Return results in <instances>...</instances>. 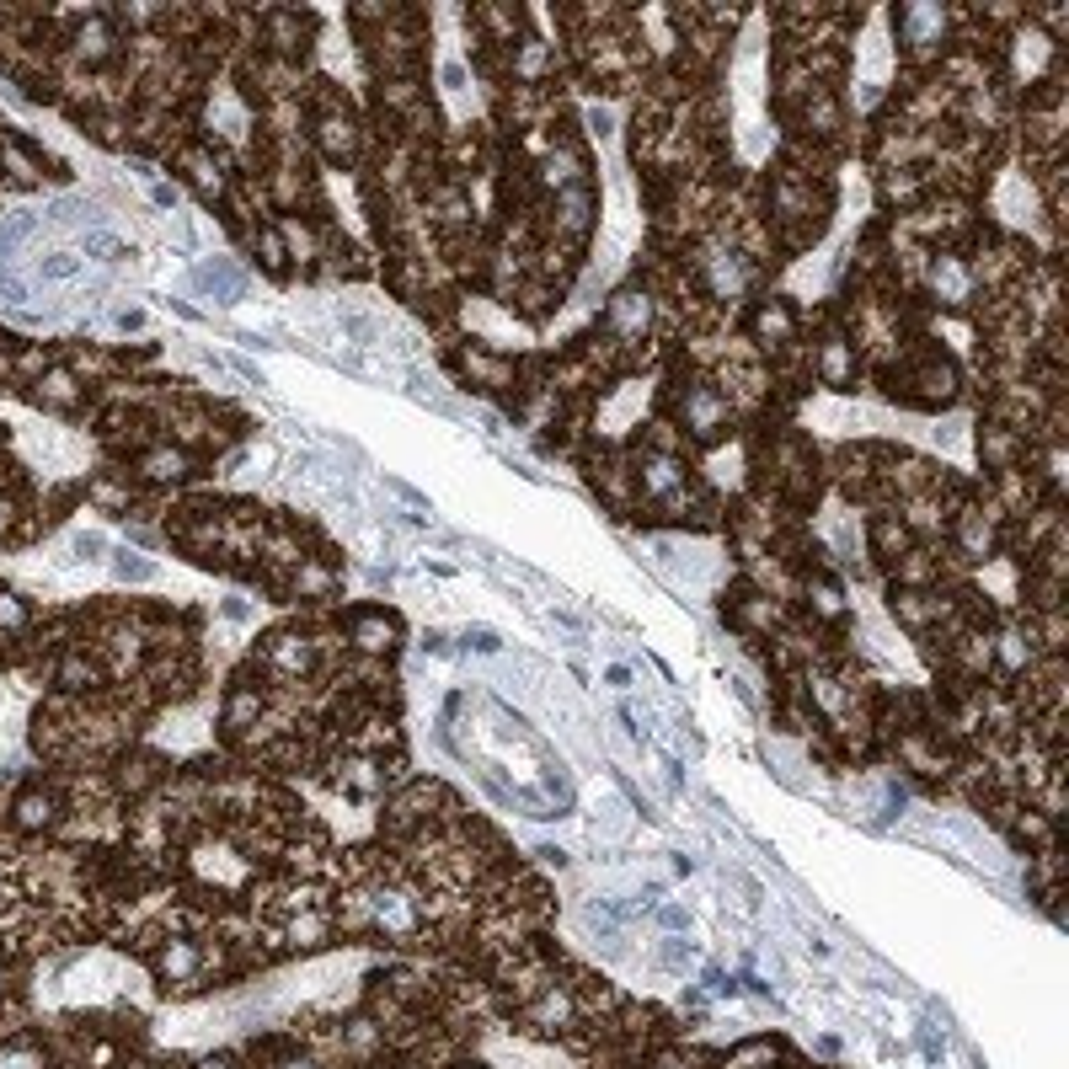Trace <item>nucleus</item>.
<instances>
[{
    "label": "nucleus",
    "instance_id": "1",
    "mask_svg": "<svg viewBox=\"0 0 1069 1069\" xmlns=\"http://www.w3.org/2000/svg\"><path fill=\"white\" fill-rule=\"evenodd\" d=\"M882 391H888L893 401H904V407H952L957 401V391H963V375H957V364H952V353L947 348H936V343H925V348H914L909 359H898V364H888L882 369Z\"/></svg>",
    "mask_w": 1069,
    "mask_h": 1069
},
{
    "label": "nucleus",
    "instance_id": "2",
    "mask_svg": "<svg viewBox=\"0 0 1069 1069\" xmlns=\"http://www.w3.org/2000/svg\"><path fill=\"white\" fill-rule=\"evenodd\" d=\"M952 27H957V11L931 6V0L893 6V38H898V54H904L909 70L941 65V54L952 49Z\"/></svg>",
    "mask_w": 1069,
    "mask_h": 1069
},
{
    "label": "nucleus",
    "instance_id": "3",
    "mask_svg": "<svg viewBox=\"0 0 1069 1069\" xmlns=\"http://www.w3.org/2000/svg\"><path fill=\"white\" fill-rule=\"evenodd\" d=\"M332 647L327 631H305V626H273L257 642V674H273L278 685H305L321 669V653Z\"/></svg>",
    "mask_w": 1069,
    "mask_h": 1069
},
{
    "label": "nucleus",
    "instance_id": "4",
    "mask_svg": "<svg viewBox=\"0 0 1069 1069\" xmlns=\"http://www.w3.org/2000/svg\"><path fill=\"white\" fill-rule=\"evenodd\" d=\"M674 412H679V439L695 444H722L727 433H733V407H727V396L711 385V375H685V385H674Z\"/></svg>",
    "mask_w": 1069,
    "mask_h": 1069
},
{
    "label": "nucleus",
    "instance_id": "5",
    "mask_svg": "<svg viewBox=\"0 0 1069 1069\" xmlns=\"http://www.w3.org/2000/svg\"><path fill=\"white\" fill-rule=\"evenodd\" d=\"M653 321H658V294L647 284H621L604 300L599 332L610 348H642L647 337H653Z\"/></svg>",
    "mask_w": 1069,
    "mask_h": 1069
},
{
    "label": "nucleus",
    "instance_id": "6",
    "mask_svg": "<svg viewBox=\"0 0 1069 1069\" xmlns=\"http://www.w3.org/2000/svg\"><path fill=\"white\" fill-rule=\"evenodd\" d=\"M925 294H931V305H941V311H968L973 300H979V278H973V262L963 252H952V246H936L931 257H925L920 278H914Z\"/></svg>",
    "mask_w": 1069,
    "mask_h": 1069
},
{
    "label": "nucleus",
    "instance_id": "7",
    "mask_svg": "<svg viewBox=\"0 0 1069 1069\" xmlns=\"http://www.w3.org/2000/svg\"><path fill=\"white\" fill-rule=\"evenodd\" d=\"M311 86H316V113H311V129H316V145H321V156H327V161H353V156H359V139H364L359 118L348 113L343 91H337L332 81H311Z\"/></svg>",
    "mask_w": 1069,
    "mask_h": 1069
},
{
    "label": "nucleus",
    "instance_id": "8",
    "mask_svg": "<svg viewBox=\"0 0 1069 1069\" xmlns=\"http://www.w3.org/2000/svg\"><path fill=\"white\" fill-rule=\"evenodd\" d=\"M1000 530H1005V519L989 503H973V498L947 514V535H952L963 562H989V556L1000 551Z\"/></svg>",
    "mask_w": 1069,
    "mask_h": 1069
},
{
    "label": "nucleus",
    "instance_id": "9",
    "mask_svg": "<svg viewBox=\"0 0 1069 1069\" xmlns=\"http://www.w3.org/2000/svg\"><path fill=\"white\" fill-rule=\"evenodd\" d=\"M808 369L818 375V385H829V391H856V375H861L856 337H850L845 327H824V337H818L813 353H808Z\"/></svg>",
    "mask_w": 1069,
    "mask_h": 1069
},
{
    "label": "nucleus",
    "instance_id": "10",
    "mask_svg": "<svg viewBox=\"0 0 1069 1069\" xmlns=\"http://www.w3.org/2000/svg\"><path fill=\"white\" fill-rule=\"evenodd\" d=\"M343 637H348V647L353 653H364V658H391L396 653V642H401V621L391 610H380V604H359V610H348L343 621Z\"/></svg>",
    "mask_w": 1069,
    "mask_h": 1069
},
{
    "label": "nucleus",
    "instance_id": "11",
    "mask_svg": "<svg viewBox=\"0 0 1069 1069\" xmlns=\"http://www.w3.org/2000/svg\"><path fill=\"white\" fill-rule=\"evenodd\" d=\"M385 759L380 754H364V749H343V754H332V765H327V781H332V792H343V797H353V802H369V797H380L385 792Z\"/></svg>",
    "mask_w": 1069,
    "mask_h": 1069
},
{
    "label": "nucleus",
    "instance_id": "12",
    "mask_svg": "<svg viewBox=\"0 0 1069 1069\" xmlns=\"http://www.w3.org/2000/svg\"><path fill=\"white\" fill-rule=\"evenodd\" d=\"M797 305L786 300V294H759V300L749 305V337L765 353H786L797 343Z\"/></svg>",
    "mask_w": 1069,
    "mask_h": 1069
},
{
    "label": "nucleus",
    "instance_id": "13",
    "mask_svg": "<svg viewBox=\"0 0 1069 1069\" xmlns=\"http://www.w3.org/2000/svg\"><path fill=\"white\" fill-rule=\"evenodd\" d=\"M257 27H262V43H268L273 59H289V65H300V59L311 54V33H316V17H311V11H262Z\"/></svg>",
    "mask_w": 1069,
    "mask_h": 1069
},
{
    "label": "nucleus",
    "instance_id": "14",
    "mask_svg": "<svg viewBox=\"0 0 1069 1069\" xmlns=\"http://www.w3.org/2000/svg\"><path fill=\"white\" fill-rule=\"evenodd\" d=\"M268 685H262V674L252 679V674H236L230 679V690H225V701H220V727H225V738H246L252 727L262 722V711H268Z\"/></svg>",
    "mask_w": 1069,
    "mask_h": 1069
},
{
    "label": "nucleus",
    "instance_id": "15",
    "mask_svg": "<svg viewBox=\"0 0 1069 1069\" xmlns=\"http://www.w3.org/2000/svg\"><path fill=\"white\" fill-rule=\"evenodd\" d=\"M973 444H979V460H984L989 476L1016 471V466H1027V460H1032V439H1027V433L1005 428V423H995V417H979V433H973Z\"/></svg>",
    "mask_w": 1069,
    "mask_h": 1069
},
{
    "label": "nucleus",
    "instance_id": "16",
    "mask_svg": "<svg viewBox=\"0 0 1069 1069\" xmlns=\"http://www.w3.org/2000/svg\"><path fill=\"white\" fill-rule=\"evenodd\" d=\"M989 647H995V674H1000V679H1027L1032 663L1043 658V653H1037V642H1032L1027 615H1021V621L989 626Z\"/></svg>",
    "mask_w": 1069,
    "mask_h": 1069
},
{
    "label": "nucleus",
    "instance_id": "17",
    "mask_svg": "<svg viewBox=\"0 0 1069 1069\" xmlns=\"http://www.w3.org/2000/svg\"><path fill=\"white\" fill-rule=\"evenodd\" d=\"M578 1021H583V1011H578L572 984H540L535 995L524 1000V1027H535V1032H546V1037L578 1027Z\"/></svg>",
    "mask_w": 1069,
    "mask_h": 1069
},
{
    "label": "nucleus",
    "instance_id": "18",
    "mask_svg": "<svg viewBox=\"0 0 1069 1069\" xmlns=\"http://www.w3.org/2000/svg\"><path fill=\"white\" fill-rule=\"evenodd\" d=\"M332 914L327 909H294V914H278V920H268V941L278 952H316L321 941L332 936Z\"/></svg>",
    "mask_w": 1069,
    "mask_h": 1069
},
{
    "label": "nucleus",
    "instance_id": "19",
    "mask_svg": "<svg viewBox=\"0 0 1069 1069\" xmlns=\"http://www.w3.org/2000/svg\"><path fill=\"white\" fill-rule=\"evenodd\" d=\"M460 375L482 391H514L519 385V364L508 353L487 348V343H460Z\"/></svg>",
    "mask_w": 1069,
    "mask_h": 1069
},
{
    "label": "nucleus",
    "instance_id": "20",
    "mask_svg": "<svg viewBox=\"0 0 1069 1069\" xmlns=\"http://www.w3.org/2000/svg\"><path fill=\"white\" fill-rule=\"evenodd\" d=\"M337 588H343V572H337L321 551H311L294 572H284V578H278V594H284V604H289V599H332Z\"/></svg>",
    "mask_w": 1069,
    "mask_h": 1069
},
{
    "label": "nucleus",
    "instance_id": "21",
    "mask_svg": "<svg viewBox=\"0 0 1069 1069\" xmlns=\"http://www.w3.org/2000/svg\"><path fill=\"white\" fill-rule=\"evenodd\" d=\"M193 289L209 294L214 305H241L246 300V273L230 257H209V262H198V268H193Z\"/></svg>",
    "mask_w": 1069,
    "mask_h": 1069
},
{
    "label": "nucleus",
    "instance_id": "22",
    "mask_svg": "<svg viewBox=\"0 0 1069 1069\" xmlns=\"http://www.w3.org/2000/svg\"><path fill=\"white\" fill-rule=\"evenodd\" d=\"M193 466L198 460L182 444H156V449H145V455L134 460V471L145 476V482H156V487H182L193 476Z\"/></svg>",
    "mask_w": 1069,
    "mask_h": 1069
},
{
    "label": "nucleus",
    "instance_id": "23",
    "mask_svg": "<svg viewBox=\"0 0 1069 1069\" xmlns=\"http://www.w3.org/2000/svg\"><path fill=\"white\" fill-rule=\"evenodd\" d=\"M866 546H872V556H877L882 567H893L898 556H904V551L914 546V535L904 530V524H898L893 508H877V514L866 519Z\"/></svg>",
    "mask_w": 1069,
    "mask_h": 1069
},
{
    "label": "nucleus",
    "instance_id": "24",
    "mask_svg": "<svg viewBox=\"0 0 1069 1069\" xmlns=\"http://www.w3.org/2000/svg\"><path fill=\"white\" fill-rule=\"evenodd\" d=\"M198 963H204V952H198V941H188V936H166L156 947V979L161 984H188L198 973Z\"/></svg>",
    "mask_w": 1069,
    "mask_h": 1069
},
{
    "label": "nucleus",
    "instance_id": "25",
    "mask_svg": "<svg viewBox=\"0 0 1069 1069\" xmlns=\"http://www.w3.org/2000/svg\"><path fill=\"white\" fill-rule=\"evenodd\" d=\"M556 230H562L567 241H583L588 230H594V188H567V193H556Z\"/></svg>",
    "mask_w": 1069,
    "mask_h": 1069
},
{
    "label": "nucleus",
    "instance_id": "26",
    "mask_svg": "<svg viewBox=\"0 0 1069 1069\" xmlns=\"http://www.w3.org/2000/svg\"><path fill=\"white\" fill-rule=\"evenodd\" d=\"M551 43L540 38H519L514 49H508V75H514V86H540L551 75Z\"/></svg>",
    "mask_w": 1069,
    "mask_h": 1069
},
{
    "label": "nucleus",
    "instance_id": "27",
    "mask_svg": "<svg viewBox=\"0 0 1069 1069\" xmlns=\"http://www.w3.org/2000/svg\"><path fill=\"white\" fill-rule=\"evenodd\" d=\"M802 594H808V610L818 621H845V588L834 583L824 567H813L808 578H802Z\"/></svg>",
    "mask_w": 1069,
    "mask_h": 1069
},
{
    "label": "nucleus",
    "instance_id": "28",
    "mask_svg": "<svg viewBox=\"0 0 1069 1069\" xmlns=\"http://www.w3.org/2000/svg\"><path fill=\"white\" fill-rule=\"evenodd\" d=\"M337 1048H343L353 1064L375 1059V1053L385 1048V1032H380V1021H375V1016H353V1021H343V1032H337Z\"/></svg>",
    "mask_w": 1069,
    "mask_h": 1069
},
{
    "label": "nucleus",
    "instance_id": "29",
    "mask_svg": "<svg viewBox=\"0 0 1069 1069\" xmlns=\"http://www.w3.org/2000/svg\"><path fill=\"white\" fill-rule=\"evenodd\" d=\"M113 49H118V33H113V22H107V17H97V11H86L81 33H75V54H81L86 65H102V59H113Z\"/></svg>",
    "mask_w": 1069,
    "mask_h": 1069
},
{
    "label": "nucleus",
    "instance_id": "30",
    "mask_svg": "<svg viewBox=\"0 0 1069 1069\" xmlns=\"http://www.w3.org/2000/svg\"><path fill=\"white\" fill-rule=\"evenodd\" d=\"M38 401H43V407H54V412H75V407H81V375H75V369H43Z\"/></svg>",
    "mask_w": 1069,
    "mask_h": 1069
},
{
    "label": "nucleus",
    "instance_id": "31",
    "mask_svg": "<svg viewBox=\"0 0 1069 1069\" xmlns=\"http://www.w3.org/2000/svg\"><path fill=\"white\" fill-rule=\"evenodd\" d=\"M246 236H252V252H257V262H262V273H268V278H284V273H289L284 230H278V225H252Z\"/></svg>",
    "mask_w": 1069,
    "mask_h": 1069
},
{
    "label": "nucleus",
    "instance_id": "32",
    "mask_svg": "<svg viewBox=\"0 0 1069 1069\" xmlns=\"http://www.w3.org/2000/svg\"><path fill=\"white\" fill-rule=\"evenodd\" d=\"M161 776H166V759L161 754H129L118 765V786L129 797H139V792H150V786H161Z\"/></svg>",
    "mask_w": 1069,
    "mask_h": 1069
},
{
    "label": "nucleus",
    "instance_id": "33",
    "mask_svg": "<svg viewBox=\"0 0 1069 1069\" xmlns=\"http://www.w3.org/2000/svg\"><path fill=\"white\" fill-rule=\"evenodd\" d=\"M11 818H17V829H49L59 818V797L54 792H22L17 802H11Z\"/></svg>",
    "mask_w": 1069,
    "mask_h": 1069
},
{
    "label": "nucleus",
    "instance_id": "34",
    "mask_svg": "<svg viewBox=\"0 0 1069 1069\" xmlns=\"http://www.w3.org/2000/svg\"><path fill=\"white\" fill-rule=\"evenodd\" d=\"M81 268H86V257H81V252H65V246H59V252H43V257L33 262V273L43 278V284H75V278H81Z\"/></svg>",
    "mask_w": 1069,
    "mask_h": 1069
},
{
    "label": "nucleus",
    "instance_id": "35",
    "mask_svg": "<svg viewBox=\"0 0 1069 1069\" xmlns=\"http://www.w3.org/2000/svg\"><path fill=\"white\" fill-rule=\"evenodd\" d=\"M54 679L65 690H97L102 674H97V663H91L86 653H65V658H59V669H54Z\"/></svg>",
    "mask_w": 1069,
    "mask_h": 1069
},
{
    "label": "nucleus",
    "instance_id": "36",
    "mask_svg": "<svg viewBox=\"0 0 1069 1069\" xmlns=\"http://www.w3.org/2000/svg\"><path fill=\"white\" fill-rule=\"evenodd\" d=\"M113 578L118 583H150V578H156V562H150V556H139V551H118L113 556Z\"/></svg>",
    "mask_w": 1069,
    "mask_h": 1069
},
{
    "label": "nucleus",
    "instance_id": "37",
    "mask_svg": "<svg viewBox=\"0 0 1069 1069\" xmlns=\"http://www.w3.org/2000/svg\"><path fill=\"white\" fill-rule=\"evenodd\" d=\"M0 1069H49L43 1064V1053L27 1043V1037H11L6 1048H0Z\"/></svg>",
    "mask_w": 1069,
    "mask_h": 1069
},
{
    "label": "nucleus",
    "instance_id": "38",
    "mask_svg": "<svg viewBox=\"0 0 1069 1069\" xmlns=\"http://www.w3.org/2000/svg\"><path fill=\"white\" fill-rule=\"evenodd\" d=\"M102 556H107V540L97 530H81V535H70V551L59 562H102Z\"/></svg>",
    "mask_w": 1069,
    "mask_h": 1069
},
{
    "label": "nucleus",
    "instance_id": "39",
    "mask_svg": "<svg viewBox=\"0 0 1069 1069\" xmlns=\"http://www.w3.org/2000/svg\"><path fill=\"white\" fill-rule=\"evenodd\" d=\"M27 599L17 594V588H0V631H22L27 626Z\"/></svg>",
    "mask_w": 1069,
    "mask_h": 1069
},
{
    "label": "nucleus",
    "instance_id": "40",
    "mask_svg": "<svg viewBox=\"0 0 1069 1069\" xmlns=\"http://www.w3.org/2000/svg\"><path fill=\"white\" fill-rule=\"evenodd\" d=\"M86 257H97V262H123V257H134L129 246H123L118 236H107V230H91L86 236Z\"/></svg>",
    "mask_w": 1069,
    "mask_h": 1069
},
{
    "label": "nucleus",
    "instance_id": "41",
    "mask_svg": "<svg viewBox=\"0 0 1069 1069\" xmlns=\"http://www.w3.org/2000/svg\"><path fill=\"white\" fill-rule=\"evenodd\" d=\"M460 647H466V653H487L492 658V653H503V637L492 626H466V631H460Z\"/></svg>",
    "mask_w": 1069,
    "mask_h": 1069
},
{
    "label": "nucleus",
    "instance_id": "42",
    "mask_svg": "<svg viewBox=\"0 0 1069 1069\" xmlns=\"http://www.w3.org/2000/svg\"><path fill=\"white\" fill-rule=\"evenodd\" d=\"M380 482H385V492H396V498L407 503L412 514H428V519H433V503H428V498H423V492H417L412 482H401V476H380Z\"/></svg>",
    "mask_w": 1069,
    "mask_h": 1069
},
{
    "label": "nucleus",
    "instance_id": "43",
    "mask_svg": "<svg viewBox=\"0 0 1069 1069\" xmlns=\"http://www.w3.org/2000/svg\"><path fill=\"white\" fill-rule=\"evenodd\" d=\"M220 369H230V375H241L246 385H257V391H262V385H268V375H262V369H257L252 359H241V353H225V359H220Z\"/></svg>",
    "mask_w": 1069,
    "mask_h": 1069
},
{
    "label": "nucleus",
    "instance_id": "44",
    "mask_svg": "<svg viewBox=\"0 0 1069 1069\" xmlns=\"http://www.w3.org/2000/svg\"><path fill=\"white\" fill-rule=\"evenodd\" d=\"M91 503H102V508H129V487H118V482H91Z\"/></svg>",
    "mask_w": 1069,
    "mask_h": 1069
},
{
    "label": "nucleus",
    "instance_id": "45",
    "mask_svg": "<svg viewBox=\"0 0 1069 1069\" xmlns=\"http://www.w3.org/2000/svg\"><path fill=\"white\" fill-rule=\"evenodd\" d=\"M172 241H177V252H198V225H193V214H172Z\"/></svg>",
    "mask_w": 1069,
    "mask_h": 1069
},
{
    "label": "nucleus",
    "instance_id": "46",
    "mask_svg": "<svg viewBox=\"0 0 1069 1069\" xmlns=\"http://www.w3.org/2000/svg\"><path fill=\"white\" fill-rule=\"evenodd\" d=\"M658 963H663V968H674V973H679V968H690V947H685V941H674V936H669V941H663V947H658Z\"/></svg>",
    "mask_w": 1069,
    "mask_h": 1069
},
{
    "label": "nucleus",
    "instance_id": "47",
    "mask_svg": "<svg viewBox=\"0 0 1069 1069\" xmlns=\"http://www.w3.org/2000/svg\"><path fill=\"white\" fill-rule=\"evenodd\" d=\"M417 647H423L428 658H455V642H449L444 631H423V642H417Z\"/></svg>",
    "mask_w": 1069,
    "mask_h": 1069
},
{
    "label": "nucleus",
    "instance_id": "48",
    "mask_svg": "<svg viewBox=\"0 0 1069 1069\" xmlns=\"http://www.w3.org/2000/svg\"><path fill=\"white\" fill-rule=\"evenodd\" d=\"M658 925H663V931H685V925H690V909L663 904V909H658Z\"/></svg>",
    "mask_w": 1069,
    "mask_h": 1069
},
{
    "label": "nucleus",
    "instance_id": "49",
    "mask_svg": "<svg viewBox=\"0 0 1069 1069\" xmlns=\"http://www.w3.org/2000/svg\"><path fill=\"white\" fill-rule=\"evenodd\" d=\"M220 615H225V621H236V626H246V621H252V604H246V599H236V594H230V599L220 604Z\"/></svg>",
    "mask_w": 1069,
    "mask_h": 1069
},
{
    "label": "nucleus",
    "instance_id": "50",
    "mask_svg": "<svg viewBox=\"0 0 1069 1069\" xmlns=\"http://www.w3.org/2000/svg\"><path fill=\"white\" fill-rule=\"evenodd\" d=\"M150 198H156L161 209H177V198H182V193L172 188V182H150Z\"/></svg>",
    "mask_w": 1069,
    "mask_h": 1069
},
{
    "label": "nucleus",
    "instance_id": "51",
    "mask_svg": "<svg viewBox=\"0 0 1069 1069\" xmlns=\"http://www.w3.org/2000/svg\"><path fill=\"white\" fill-rule=\"evenodd\" d=\"M588 129H594V134H615V118H610V107H594V113H588Z\"/></svg>",
    "mask_w": 1069,
    "mask_h": 1069
},
{
    "label": "nucleus",
    "instance_id": "52",
    "mask_svg": "<svg viewBox=\"0 0 1069 1069\" xmlns=\"http://www.w3.org/2000/svg\"><path fill=\"white\" fill-rule=\"evenodd\" d=\"M273 1069H321L316 1059H300V1053H289V1059H278Z\"/></svg>",
    "mask_w": 1069,
    "mask_h": 1069
},
{
    "label": "nucleus",
    "instance_id": "53",
    "mask_svg": "<svg viewBox=\"0 0 1069 1069\" xmlns=\"http://www.w3.org/2000/svg\"><path fill=\"white\" fill-rule=\"evenodd\" d=\"M198 1069H236V1064H230V1059H204Z\"/></svg>",
    "mask_w": 1069,
    "mask_h": 1069
},
{
    "label": "nucleus",
    "instance_id": "54",
    "mask_svg": "<svg viewBox=\"0 0 1069 1069\" xmlns=\"http://www.w3.org/2000/svg\"><path fill=\"white\" fill-rule=\"evenodd\" d=\"M6 369H11V359H6V353H0V375H6Z\"/></svg>",
    "mask_w": 1069,
    "mask_h": 1069
},
{
    "label": "nucleus",
    "instance_id": "55",
    "mask_svg": "<svg viewBox=\"0 0 1069 1069\" xmlns=\"http://www.w3.org/2000/svg\"><path fill=\"white\" fill-rule=\"evenodd\" d=\"M0 989H6V968H0Z\"/></svg>",
    "mask_w": 1069,
    "mask_h": 1069
},
{
    "label": "nucleus",
    "instance_id": "56",
    "mask_svg": "<svg viewBox=\"0 0 1069 1069\" xmlns=\"http://www.w3.org/2000/svg\"><path fill=\"white\" fill-rule=\"evenodd\" d=\"M460 1069H482V1064H460Z\"/></svg>",
    "mask_w": 1069,
    "mask_h": 1069
}]
</instances>
